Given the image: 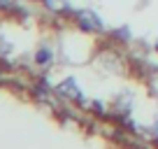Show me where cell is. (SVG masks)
<instances>
[{"label":"cell","instance_id":"obj_3","mask_svg":"<svg viewBox=\"0 0 158 149\" xmlns=\"http://www.w3.org/2000/svg\"><path fill=\"white\" fill-rule=\"evenodd\" d=\"M42 2L54 14H65V10H68V0H42Z\"/></svg>","mask_w":158,"mask_h":149},{"label":"cell","instance_id":"obj_5","mask_svg":"<svg viewBox=\"0 0 158 149\" xmlns=\"http://www.w3.org/2000/svg\"><path fill=\"white\" fill-rule=\"evenodd\" d=\"M156 49H158V45H156Z\"/></svg>","mask_w":158,"mask_h":149},{"label":"cell","instance_id":"obj_4","mask_svg":"<svg viewBox=\"0 0 158 149\" xmlns=\"http://www.w3.org/2000/svg\"><path fill=\"white\" fill-rule=\"evenodd\" d=\"M35 63L37 65H51L54 63V51L47 49V47H42V49L35 54Z\"/></svg>","mask_w":158,"mask_h":149},{"label":"cell","instance_id":"obj_2","mask_svg":"<svg viewBox=\"0 0 158 149\" xmlns=\"http://www.w3.org/2000/svg\"><path fill=\"white\" fill-rule=\"evenodd\" d=\"M56 93L68 98V100H74V103H81V100H84V96H81V91H79V86H77L74 79H65L63 84L56 89Z\"/></svg>","mask_w":158,"mask_h":149},{"label":"cell","instance_id":"obj_1","mask_svg":"<svg viewBox=\"0 0 158 149\" xmlns=\"http://www.w3.org/2000/svg\"><path fill=\"white\" fill-rule=\"evenodd\" d=\"M74 23L84 33H98V30H102V19H98V14H93V12H77L74 14Z\"/></svg>","mask_w":158,"mask_h":149}]
</instances>
